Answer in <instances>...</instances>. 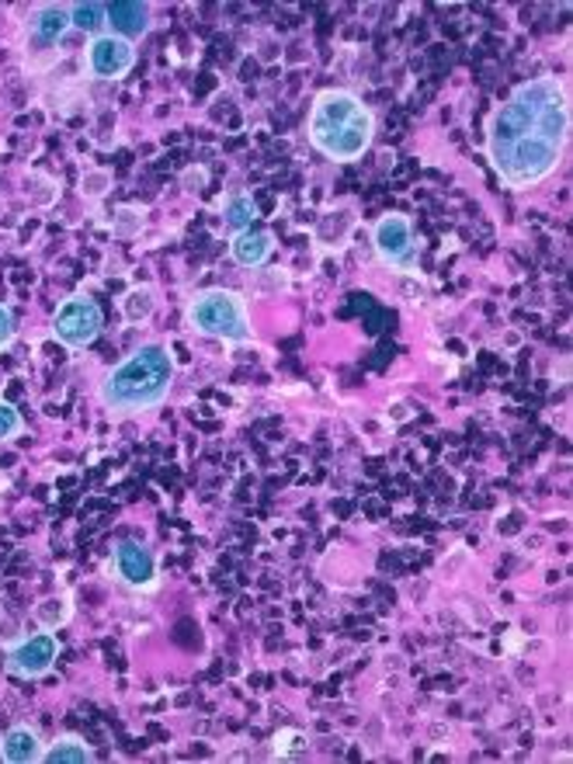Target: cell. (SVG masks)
I'll use <instances>...</instances> for the list:
<instances>
[{
    "mask_svg": "<svg viewBox=\"0 0 573 764\" xmlns=\"http://www.w3.org/2000/svg\"><path fill=\"white\" fill-rule=\"evenodd\" d=\"M570 143V88L546 73L518 83L486 122V157L497 178L525 191L546 181Z\"/></svg>",
    "mask_w": 573,
    "mask_h": 764,
    "instance_id": "6da1fadb",
    "label": "cell"
},
{
    "mask_svg": "<svg viewBox=\"0 0 573 764\" xmlns=\"http://www.w3.org/2000/svg\"><path fill=\"white\" fill-rule=\"evenodd\" d=\"M178 361L164 341H147L129 351L115 369L101 379L98 400L111 417H139L157 410L175 386Z\"/></svg>",
    "mask_w": 573,
    "mask_h": 764,
    "instance_id": "7a4b0ae2",
    "label": "cell"
},
{
    "mask_svg": "<svg viewBox=\"0 0 573 764\" xmlns=\"http://www.w3.org/2000/svg\"><path fill=\"white\" fill-rule=\"evenodd\" d=\"M306 136L327 160L355 163L368 153L372 139H376V116H372L358 95L330 88L320 91L317 101H313Z\"/></svg>",
    "mask_w": 573,
    "mask_h": 764,
    "instance_id": "3957f363",
    "label": "cell"
},
{
    "mask_svg": "<svg viewBox=\"0 0 573 764\" xmlns=\"http://www.w3.org/2000/svg\"><path fill=\"white\" fill-rule=\"evenodd\" d=\"M185 320L195 334L213 337L223 345H250L254 327L247 314V299L234 289H206L195 292L185 306Z\"/></svg>",
    "mask_w": 573,
    "mask_h": 764,
    "instance_id": "277c9868",
    "label": "cell"
},
{
    "mask_svg": "<svg viewBox=\"0 0 573 764\" xmlns=\"http://www.w3.org/2000/svg\"><path fill=\"white\" fill-rule=\"evenodd\" d=\"M105 330V314L95 296L88 292H73L60 306H56L52 317V337L70 351L91 348Z\"/></svg>",
    "mask_w": 573,
    "mask_h": 764,
    "instance_id": "5b68a950",
    "label": "cell"
},
{
    "mask_svg": "<svg viewBox=\"0 0 573 764\" xmlns=\"http://www.w3.org/2000/svg\"><path fill=\"white\" fill-rule=\"evenodd\" d=\"M372 247H376L379 261L396 271H414L417 268V237L407 216L389 212L376 226H372Z\"/></svg>",
    "mask_w": 573,
    "mask_h": 764,
    "instance_id": "8992f818",
    "label": "cell"
},
{
    "mask_svg": "<svg viewBox=\"0 0 573 764\" xmlns=\"http://www.w3.org/2000/svg\"><path fill=\"white\" fill-rule=\"evenodd\" d=\"M56 657H60V639H56V633H32V636H21L18 643L8 646L4 654V667L8 674L14 677H24V682H36V677H46L56 664Z\"/></svg>",
    "mask_w": 573,
    "mask_h": 764,
    "instance_id": "52a82bcc",
    "label": "cell"
},
{
    "mask_svg": "<svg viewBox=\"0 0 573 764\" xmlns=\"http://www.w3.org/2000/svg\"><path fill=\"white\" fill-rule=\"evenodd\" d=\"M108 570H111L115 581H119L122 587H129V591H154L157 581H160L157 553L147 543H132V539H126V543H119L111 549Z\"/></svg>",
    "mask_w": 573,
    "mask_h": 764,
    "instance_id": "ba28073f",
    "label": "cell"
},
{
    "mask_svg": "<svg viewBox=\"0 0 573 764\" xmlns=\"http://www.w3.org/2000/svg\"><path fill=\"white\" fill-rule=\"evenodd\" d=\"M136 67V46L119 39V36H95L88 39V46H83V70H88V77L95 80H122L129 70Z\"/></svg>",
    "mask_w": 573,
    "mask_h": 764,
    "instance_id": "9c48e42d",
    "label": "cell"
},
{
    "mask_svg": "<svg viewBox=\"0 0 573 764\" xmlns=\"http://www.w3.org/2000/svg\"><path fill=\"white\" fill-rule=\"evenodd\" d=\"M154 28V11L142 0H115L108 4V32L126 42L142 39Z\"/></svg>",
    "mask_w": 573,
    "mask_h": 764,
    "instance_id": "30bf717a",
    "label": "cell"
},
{
    "mask_svg": "<svg viewBox=\"0 0 573 764\" xmlns=\"http://www.w3.org/2000/svg\"><path fill=\"white\" fill-rule=\"evenodd\" d=\"M32 46L36 49H52L60 46L73 28H70V4H42L32 14Z\"/></svg>",
    "mask_w": 573,
    "mask_h": 764,
    "instance_id": "8fae6325",
    "label": "cell"
},
{
    "mask_svg": "<svg viewBox=\"0 0 573 764\" xmlns=\"http://www.w3.org/2000/svg\"><path fill=\"white\" fill-rule=\"evenodd\" d=\"M42 754H46V744L32 726L18 723L0 733V761L4 764H39Z\"/></svg>",
    "mask_w": 573,
    "mask_h": 764,
    "instance_id": "7c38bea8",
    "label": "cell"
},
{
    "mask_svg": "<svg viewBox=\"0 0 573 764\" xmlns=\"http://www.w3.org/2000/svg\"><path fill=\"white\" fill-rule=\"evenodd\" d=\"M275 250V237L268 230H244L234 234V244H229V258H234L240 268H261Z\"/></svg>",
    "mask_w": 573,
    "mask_h": 764,
    "instance_id": "4fadbf2b",
    "label": "cell"
},
{
    "mask_svg": "<svg viewBox=\"0 0 573 764\" xmlns=\"http://www.w3.org/2000/svg\"><path fill=\"white\" fill-rule=\"evenodd\" d=\"M219 216H223L226 230L244 234V230H250L254 219H257V202L247 191H229L226 198H219Z\"/></svg>",
    "mask_w": 573,
    "mask_h": 764,
    "instance_id": "5bb4252c",
    "label": "cell"
},
{
    "mask_svg": "<svg viewBox=\"0 0 573 764\" xmlns=\"http://www.w3.org/2000/svg\"><path fill=\"white\" fill-rule=\"evenodd\" d=\"M95 757H98L95 747L83 737H77V733L56 737L52 744H46V754H42V761H49V764H91Z\"/></svg>",
    "mask_w": 573,
    "mask_h": 764,
    "instance_id": "9a60e30c",
    "label": "cell"
},
{
    "mask_svg": "<svg viewBox=\"0 0 573 764\" xmlns=\"http://www.w3.org/2000/svg\"><path fill=\"white\" fill-rule=\"evenodd\" d=\"M119 309H122V320H126L129 327L147 324V320L157 314V289H154V286H132V289L119 299Z\"/></svg>",
    "mask_w": 573,
    "mask_h": 764,
    "instance_id": "2e32d148",
    "label": "cell"
},
{
    "mask_svg": "<svg viewBox=\"0 0 573 764\" xmlns=\"http://www.w3.org/2000/svg\"><path fill=\"white\" fill-rule=\"evenodd\" d=\"M70 28L73 32H83L88 39L105 36L108 32V4H98V0H88V4H70Z\"/></svg>",
    "mask_w": 573,
    "mask_h": 764,
    "instance_id": "e0dca14e",
    "label": "cell"
},
{
    "mask_svg": "<svg viewBox=\"0 0 573 764\" xmlns=\"http://www.w3.org/2000/svg\"><path fill=\"white\" fill-rule=\"evenodd\" d=\"M70 618H73L70 594H52V598H42L36 605V622H39V629H46V633H60Z\"/></svg>",
    "mask_w": 573,
    "mask_h": 764,
    "instance_id": "ac0fdd59",
    "label": "cell"
},
{
    "mask_svg": "<svg viewBox=\"0 0 573 764\" xmlns=\"http://www.w3.org/2000/svg\"><path fill=\"white\" fill-rule=\"evenodd\" d=\"M142 230H147V209H142V206H119L111 212V237L132 240Z\"/></svg>",
    "mask_w": 573,
    "mask_h": 764,
    "instance_id": "d6986e66",
    "label": "cell"
},
{
    "mask_svg": "<svg viewBox=\"0 0 573 764\" xmlns=\"http://www.w3.org/2000/svg\"><path fill=\"white\" fill-rule=\"evenodd\" d=\"M80 198L83 202H101V198L111 191V171H105V167H88V171L80 175Z\"/></svg>",
    "mask_w": 573,
    "mask_h": 764,
    "instance_id": "ffe728a7",
    "label": "cell"
},
{
    "mask_svg": "<svg viewBox=\"0 0 573 764\" xmlns=\"http://www.w3.org/2000/svg\"><path fill=\"white\" fill-rule=\"evenodd\" d=\"M24 195L28 198H32V202L39 206V209H49L52 202H56V198H60V185H56L49 175H28L24 178Z\"/></svg>",
    "mask_w": 573,
    "mask_h": 764,
    "instance_id": "44dd1931",
    "label": "cell"
},
{
    "mask_svg": "<svg viewBox=\"0 0 573 764\" xmlns=\"http://www.w3.org/2000/svg\"><path fill=\"white\" fill-rule=\"evenodd\" d=\"M178 181H181L185 195H202L209 188V167L206 163H191V167H185Z\"/></svg>",
    "mask_w": 573,
    "mask_h": 764,
    "instance_id": "7402d4cb",
    "label": "cell"
},
{
    "mask_svg": "<svg viewBox=\"0 0 573 764\" xmlns=\"http://www.w3.org/2000/svg\"><path fill=\"white\" fill-rule=\"evenodd\" d=\"M21 431H24V420H21L18 407L8 404V400H0V441H11Z\"/></svg>",
    "mask_w": 573,
    "mask_h": 764,
    "instance_id": "603a6c76",
    "label": "cell"
},
{
    "mask_svg": "<svg viewBox=\"0 0 573 764\" xmlns=\"http://www.w3.org/2000/svg\"><path fill=\"white\" fill-rule=\"evenodd\" d=\"M470 559H473V556H470V549H466V546H455V549H448V553H445V559H442V567H438V570H442V577L455 581L458 574H463V570L470 567Z\"/></svg>",
    "mask_w": 573,
    "mask_h": 764,
    "instance_id": "cb8c5ba5",
    "label": "cell"
},
{
    "mask_svg": "<svg viewBox=\"0 0 573 764\" xmlns=\"http://www.w3.org/2000/svg\"><path fill=\"white\" fill-rule=\"evenodd\" d=\"M14 337H18V320L11 314V306L0 302V351H8L14 345Z\"/></svg>",
    "mask_w": 573,
    "mask_h": 764,
    "instance_id": "d4e9b609",
    "label": "cell"
},
{
    "mask_svg": "<svg viewBox=\"0 0 573 764\" xmlns=\"http://www.w3.org/2000/svg\"><path fill=\"white\" fill-rule=\"evenodd\" d=\"M293 751H306V737L299 730H281L275 737V754L278 757H289Z\"/></svg>",
    "mask_w": 573,
    "mask_h": 764,
    "instance_id": "484cf974",
    "label": "cell"
},
{
    "mask_svg": "<svg viewBox=\"0 0 573 764\" xmlns=\"http://www.w3.org/2000/svg\"><path fill=\"white\" fill-rule=\"evenodd\" d=\"M386 410H389V420H393V424H404V420H411V417H414V410H411L404 400H393Z\"/></svg>",
    "mask_w": 573,
    "mask_h": 764,
    "instance_id": "4316f807",
    "label": "cell"
},
{
    "mask_svg": "<svg viewBox=\"0 0 573 764\" xmlns=\"http://www.w3.org/2000/svg\"><path fill=\"white\" fill-rule=\"evenodd\" d=\"M504 345H507V348H518V345H522V337H518V334H514V330H511V334L504 337Z\"/></svg>",
    "mask_w": 573,
    "mask_h": 764,
    "instance_id": "83f0119b",
    "label": "cell"
},
{
    "mask_svg": "<svg viewBox=\"0 0 573 764\" xmlns=\"http://www.w3.org/2000/svg\"><path fill=\"white\" fill-rule=\"evenodd\" d=\"M432 737H448V726H432Z\"/></svg>",
    "mask_w": 573,
    "mask_h": 764,
    "instance_id": "f1b7e54d",
    "label": "cell"
},
{
    "mask_svg": "<svg viewBox=\"0 0 573 764\" xmlns=\"http://www.w3.org/2000/svg\"><path fill=\"white\" fill-rule=\"evenodd\" d=\"M4 484H8V479H4V476H0V487H4Z\"/></svg>",
    "mask_w": 573,
    "mask_h": 764,
    "instance_id": "f546056e",
    "label": "cell"
}]
</instances>
